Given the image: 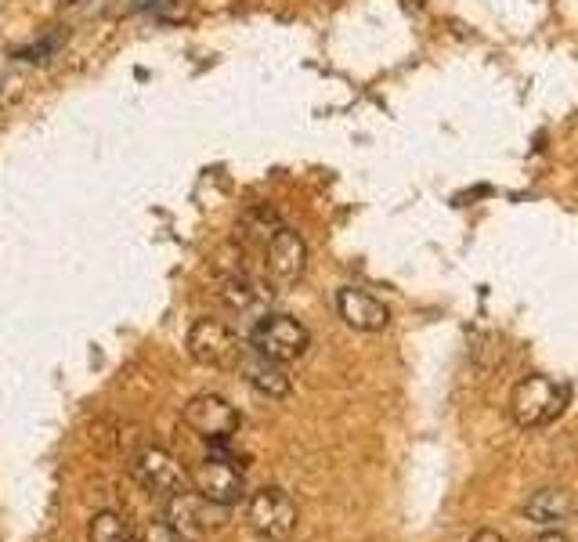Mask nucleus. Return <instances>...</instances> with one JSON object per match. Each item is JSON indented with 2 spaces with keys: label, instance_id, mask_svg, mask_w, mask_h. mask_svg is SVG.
Returning <instances> with one entry per match:
<instances>
[{
  "label": "nucleus",
  "instance_id": "obj_1",
  "mask_svg": "<svg viewBox=\"0 0 578 542\" xmlns=\"http://www.w3.org/2000/svg\"><path fill=\"white\" fill-rule=\"evenodd\" d=\"M564 405H568V387L553 376L532 373L513 387L510 413L521 427L535 430V427H546V424L557 420V416L564 413Z\"/></svg>",
  "mask_w": 578,
  "mask_h": 542
},
{
  "label": "nucleus",
  "instance_id": "obj_2",
  "mask_svg": "<svg viewBox=\"0 0 578 542\" xmlns=\"http://www.w3.org/2000/svg\"><path fill=\"white\" fill-rule=\"evenodd\" d=\"M163 521L174 528L178 539L184 542H203L206 535L220 532L228 524V507L200 496L195 488H181L178 496L167 499V517Z\"/></svg>",
  "mask_w": 578,
  "mask_h": 542
},
{
  "label": "nucleus",
  "instance_id": "obj_3",
  "mask_svg": "<svg viewBox=\"0 0 578 542\" xmlns=\"http://www.w3.org/2000/svg\"><path fill=\"white\" fill-rule=\"evenodd\" d=\"M311 348V337L293 315H261L250 329V351L272 362H297Z\"/></svg>",
  "mask_w": 578,
  "mask_h": 542
},
{
  "label": "nucleus",
  "instance_id": "obj_4",
  "mask_svg": "<svg viewBox=\"0 0 578 542\" xmlns=\"http://www.w3.org/2000/svg\"><path fill=\"white\" fill-rule=\"evenodd\" d=\"M189 485L200 492V496L220 503V507H236V503L246 496V474H242V466L225 452V445L211 449V455H206L203 463L192 466Z\"/></svg>",
  "mask_w": 578,
  "mask_h": 542
},
{
  "label": "nucleus",
  "instance_id": "obj_5",
  "mask_svg": "<svg viewBox=\"0 0 578 542\" xmlns=\"http://www.w3.org/2000/svg\"><path fill=\"white\" fill-rule=\"evenodd\" d=\"M246 524L264 542H286L297 528V503L282 488H257L246 499Z\"/></svg>",
  "mask_w": 578,
  "mask_h": 542
},
{
  "label": "nucleus",
  "instance_id": "obj_6",
  "mask_svg": "<svg viewBox=\"0 0 578 542\" xmlns=\"http://www.w3.org/2000/svg\"><path fill=\"white\" fill-rule=\"evenodd\" d=\"M181 420L203 441H211V449H220L239 434L242 416L236 405L228 398H220V394H195V398L184 405Z\"/></svg>",
  "mask_w": 578,
  "mask_h": 542
},
{
  "label": "nucleus",
  "instance_id": "obj_7",
  "mask_svg": "<svg viewBox=\"0 0 578 542\" xmlns=\"http://www.w3.org/2000/svg\"><path fill=\"white\" fill-rule=\"evenodd\" d=\"M189 354L192 362H200L206 369H239L242 348L236 329L225 326L220 318H200L189 329Z\"/></svg>",
  "mask_w": 578,
  "mask_h": 542
},
{
  "label": "nucleus",
  "instance_id": "obj_8",
  "mask_svg": "<svg viewBox=\"0 0 578 542\" xmlns=\"http://www.w3.org/2000/svg\"><path fill=\"white\" fill-rule=\"evenodd\" d=\"M131 474L149 496H159V499H170V496H178L181 488H189V471H184L178 455L167 449H141L134 455Z\"/></svg>",
  "mask_w": 578,
  "mask_h": 542
},
{
  "label": "nucleus",
  "instance_id": "obj_9",
  "mask_svg": "<svg viewBox=\"0 0 578 542\" xmlns=\"http://www.w3.org/2000/svg\"><path fill=\"white\" fill-rule=\"evenodd\" d=\"M307 268V246L301 239V232H293L282 225L272 239L264 242V275H268V286L275 290H286L293 286Z\"/></svg>",
  "mask_w": 578,
  "mask_h": 542
},
{
  "label": "nucleus",
  "instance_id": "obj_10",
  "mask_svg": "<svg viewBox=\"0 0 578 542\" xmlns=\"http://www.w3.org/2000/svg\"><path fill=\"white\" fill-rule=\"evenodd\" d=\"M337 312L351 329L359 332H384L390 326V307L373 297L369 290L359 286H343L337 290Z\"/></svg>",
  "mask_w": 578,
  "mask_h": 542
},
{
  "label": "nucleus",
  "instance_id": "obj_11",
  "mask_svg": "<svg viewBox=\"0 0 578 542\" xmlns=\"http://www.w3.org/2000/svg\"><path fill=\"white\" fill-rule=\"evenodd\" d=\"M268 290L261 279L250 275L246 268H228L225 271V279H220V301H225L231 312H239V315H257V312H264V304H268Z\"/></svg>",
  "mask_w": 578,
  "mask_h": 542
},
{
  "label": "nucleus",
  "instance_id": "obj_12",
  "mask_svg": "<svg viewBox=\"0 0 578 542\" xmlns=\"http://www.w3.org/2000/svg\"><path fill=\"white\" fill-rule=\"evenodd\" d=\"M239 369H242L246 384H250L253 391H261L264 398H286V394L293 391V380L286 373V365L264 359V354H257V351L242 354Z\"/></svg>",
  "mask_w": 578,
  "mask_h": 542
},
{
  "label": "nucleus",
  "instance_id": "obj_13",
  "mask_svg": "<svg viewBox=\"0 0 578 542\" xmlns=\"http://www.w3.org/2000/svg\"><path fill=\"white\" fill-rule=\"evenodd\" d=\"M521 513H524V521H532L539 528H560L575 513V499H571V492H564V488H543L524 503Z\"/></svg>",
  "mask_w": 578,
  "mask_h": 542
},
{
  "label": "nucleus",
  "instance_id": "obj_14",
  "mask_svg": "<svg viewBox=\"0 0 578 542\" xmlns=\"http://www.w3.org/2000/svg\"><path fill=\"white\" fill-rule=\"evenodd\" d=\"M91 542H134V528L123 513L102 510L91 517Z\"/></svg>",
  "mask_w": 578,
  "mask_h": 542
},
{
  "label": "nucleus",
  "instance_id": "obj_15",
  "mask_svg": "<svg viewBox=\"0 0 578 542\" xmlns=\"http://www.w3.org/2000/svg\"><path fill=\"white\" fill-rule=\"evenodd\" d=\"M279 228H282V221L275 217V211H268V206H253V211L242 214V236L246 239L268 242Z\"/></svg>",
  "mask_w": 578,
  "mask_h": 542
},
{
  "label": "nucleus",
  "instance_id": "obj_16",
  "mask_svg": "<svg viewBox=\"0 0 578 542\" xmlns=\"http://www.w3.org/2000/svg\"><path fill=\"white\" fill-rule=\"evenodd\" d=\"M134 542H181V539H178V532L167 521H149V524H141L138 532H134Z\"/></svg>",
  "mask_w": 578,
  "mask_h": 542
},
{
  "label": "nucleus",
  "instance_id": "obj_17",
  "mask_svg": "<svg viewBox=\"0 0 578 542\" xmlns=\"http://www.w3.org/2000/svg\"><path fill=\"white\" fill-rule=\"evenodd\" d=\"M532 542H568V535H564L560 528H546V532H539Z\"/></svg>",
  "mask_w": 578,
  "mask_h": 542
},
{
  "label": "nucleus",
  "instance_id": "obj_18",
  "mask_svg": "<svg viewBox=\"0 0 578 542\" xmlns=\"http://www.w3.org/2000/svg\"><path fill=\"white\" fill-rule=\"evenodd\" d=\"M471 542H507V539H502V535L496 532V528H481V532H477Z\"/></svg>",
  "mask_w": 578,
  "mask_h": 542
}]
</instances>
